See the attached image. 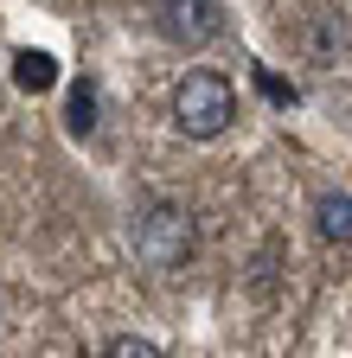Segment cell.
<instances>
[{
    "instance_id": "obj_1",
    "label": "cell",
    "mask_w": 352,
    "mask_h": 358,
    "mask_svg": "<svg viewBox=\"0 0 352 358\" xmlns=\"http://www.w3.org/2000/svg\"><path fill=\"white\" fill-rule=\"evenodd\" d=\"M231 115H237V90H231L225 71H186L173 83V122L192 141H218L231 128Z\"/></svg>"
},
{
    "instance_id": "obj_2",
    "label": "cell",
    "mask_w": 352,
    "mask_h": 358,
    "mask_svg": "<svg viewBox=\"0 0 352 358\" xmlns=\"http://www.w3.org/2000/svg\"><path fill=\"white\" fill-rule=\"evenodd\" d=\"M135 262H148V268H180L186 256H192V217L180 211V205H167V199H148L141 211H135Z\"/></svg>"
},
{
    "instance_id": "obj_3",
    "label": "cell",
    "mask_w": 352,
    "mask_h": 358,
    "mask_svg": "<svg viewBox=\"0 0 352 358\" xmlns=\"http://www.w3.org/2000/svg\"><path fill=\"white\" fill-rule=\"evenodd\" d=\"M154 26L173 45H205V38L225 32V7H218V0H160V7H154Z\"/></svg>"
},
{
    "instance_id": "obj_4",
    "label": "cell",
    "mask_w": 352,
    "mask_h": 358,
    "mask_svg": "<svg viewBox=\"0 0 352 358\" xmlns=\"http://www.w3.org/2000/svg\"><path fill=\"white\" fill-rule=\"evenodd\" d=\"M314 224H321V237L352 243V192H321L314 199Z\"/></svg>"
},
{
    "instance_id": "obj_5",
    "label": "cell",
    "mask_w": 352,
    "mask_h": 358,
    "mask_svg": "<svg viewBox=\"0 0 352 358\" xmlns=\"http://www.w3.org/2000/svg\"><path fill=\"white\" fill-rule=\"evenodd\" d=\"M13 77H20V90H52L58 83V58L52 52H20L13 58Z\"/></svg>"
},
{
    "instance_id": "obj_6",
    "label": "cell",
    "mask_w": 352,
    "mask_h": 358,
    "mask_svg": "<svg viewBox=\"0 0 352 358\" xmlns=\"http://www.w3.org/2000/svg\"><path fill=\"white\" fill-rule=\"evenodd\" d=\"M71 128H77V134H90V128H97V83H90V77L71 90Z\"/></svg>"
},
{
    "instance_id": "obj_7",
    "label": "cell",
    "mask_w": 352,
    "mask_h": 358,
    "mask_svg": "<svg viewBox=\"0 0 352 358\" xmlns=\"http://www.w3.org/2000/svg\"><path fill=\"white\" fill-rule=\"evenodd\" d=\"M103 358H160V345H154V339H135V333H122V339L103 345Z\"/></svg>"
}]
</instances>
